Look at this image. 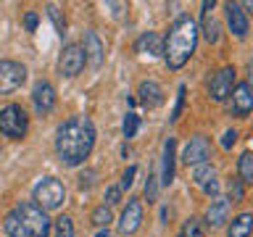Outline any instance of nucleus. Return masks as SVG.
Returning <instances> with one entry per match:
<instances>
[{
    "instance_id": "obj_18",
    "label": "nucleus",
    "mask_w": 253,
    "mask_h": 237,
    "mask_svg": "<svg viewBox=\"0 0 253 237\" xmlns=\"http://www.w3.org/2000/svg\"><path fill=\"white\" fill-rule=\"evenodd\" d=\"M227 216H229V200L221 198V195H216L211 200L209 211H206V224H209L211 229H216V227H221L227 221Z\"/></svg>"
},
{
    "instance_id": "obj_36",
    "label": "nucleus",
    "mask_w": 253,
    "mask_h": 237,
    "mask_svg": "<svg viewBox=\"0 0 253 237\" xmlns=\"http://www.w3.org/2000/svg\"><path fill=\"white\" fill-rule=\"evenodd\" d=\"M203 193H206V195H211V198H216V195H219V182H216V179H211L209 185H203Z\"/></svg>"
},
{
    "instance_id": "obj_29",
    "label": "nucleus",
    "mask_w": 253,
    "mask_h": 237,
    "mask_svg": "<svg viewBox=\"0 0 253 237\" xmlns=\"http://www.w3.org/2000/svg\"><path fill=\"white\" fill-rule=\"evenodd\" d=\"M185 92H187V87L179 84L177 87V103H174V111H171V121H177V118L182 116V108H185Z\"/></svg>"
},
{
    "instance_id": "obj_2",
    "label": "nucleus",
    "mask_w": 253,
    "mask_h": 237,
    "mask_svg": "<svg viewBox=\"0 0 253 237\" xmlns=\"http://www.w3.org/2000/svg\"><path fill=\"white\" fill-rule=\"evenodd\" d=\"M198 37H201V29H198L195 19L190 13H182L174 19V24L169 27V35L164 40V61L171 71H179L185 63L193 58L195 47H198Z\"/></svg>"
},
{
    "instance_id": "obj_33",
    "label": "nucleus",
    "mask_w": 253,
    "mask_h": 237,
    "mask_svg": "<svg viewBox=\"0 0 253 237\" xmlns=\"http://www.w3.org/2000/svg\"><path fill=\"white\" fill-rule=\"evenodd\" d=\"M37 24H40L37 11H27V13H24V29H27V32H37Z\"/></svg>"
},
{
    "instance_id": "obj_11",
    "label": "nucleus",
    "mask_w": 253,
    "mask_h": 237,
    "mask_svg": "<svg viewBox=\"0 0 253 237\" xmlns=\"http://www.w3.org/2000/svg\"><path fill=\"white\" fill-rule=\"evenodd\" d=\"M229 108H232V116H237V118H248L251 108H253L251 82H240V84H235L232 95H229Z\"/></svg>"
},
{
    "instance_id": "obj_28",
    "label": "nucleus",
    "mask_w": 253,
    "mask_h": 237,
    "mask_svg": "<svg viewBox=\"0 0 253 237\" xmlns=\"http://www.w3.org/2000/svg\"><path fill=\"white\" fill-rule=\"evenodd\" d=\"M158 177H156V171H150L148 174V182H145V200L148 203H156L158 200Z\"/></svg>"
},
{
    "instance_id": "obj_12",
    "label": "nucleus",
    "mask_w": 253,
    "mask_h": 237,
    "mask_svg": "<svg viewBox=\"0 0 253 237\" xmlns=\"http://www.w3.org/2000/svg\"><path fill=\"white\" fill-rule=\"evenodd\" d=\"M32 103H35V111L40 116L50 114L55 108V87L50 82H45V79H40V82L32 87Z\"/></svg>"
},
{
    "instance_id": "obj_21",
    "label": "nucleus",
    "mask_w": 253,
    "mask_h": 237,
    "mask_svg": "<svg viewBox=\"0 0 253 237\" xmlns=\"http://www.w3.org/2000/svg\"><path fill=\"white\" fill-rule=\"evenodd\" d=\"M193 179H195V185H209L211 179H216V169H213V163L211 161H206V163H198L193 166Z\"/></svg>"
},
{
    "instance_id": "obj_23",
    "label": "nucleus",
    "mask_w": 253,
    "mask_h": 237,
    "mask_svg": "<svg viewBox=\"0 0 253 237\" xmlns=\"http://www.w3.org/2000/svg\"><path fill=\"white\" fill-rule=\"evenodd\" d=\"M203 235H206L203 221L195 219V216H190L185 224H182V232H179V237H203Z\"/></svg>"
},
{
    "instance_id": "obj_5",
    "label": "nucleus",
    "mask_w": 253,
    "mask_h": 237,
    "mask_svg": "<svg viewBox=\"0 0 253 237\" xmlns=\"http://www.w3.org/2000/svg\"><path fill=\"white\" fill-rule=\"evenodd\" d=\"M29 132V116L19 103H8L0 108V134L8 140H24Z\"/></svg>"
},
{
    "instance_id": "obj_16",
    "label": "nucleus",
    "mask_w": 253,
    "mask_h": 237,
    "mask_svg": "<svg viewBox=\"0 0 253 237\" xmlns=\"http://www.w3.org/2000/svg\"><path fill=\"white\" fill-rule=\"evenodd\" d=\"M174 150H177V142H174V137H166L164 153H161V187H169L171 182H174V161H177Z\"/></svg>"
},
{
    "instance_id": "obj_9",
    "label": "nucleus",
    "mask_w": 253,
    "mask_h": 237,
    "mask_svg": "<svg viewBox=\"0 0 253 237\" xmlns=\"http://www.w3.org/2000/svg\"><path fill=\"white\" fill-rule=\"evenodd\" d=\"M206 161H211V140L206 134H193L190 142L185 145V150H182V163L198 166Z\"/></svg>"
},
{
    "instance_id": "obj_19",
    "label": "nucleus",
    "mask_w": 253,
    "mask_h": 237,
    "mask_svg": "<svg viewBox=\"0 0 253 237\" xmlns=\"http://www.w3.org/2000/svg\"><path fill=\"white\" fill-rule=\"evenodd\" d=\"M253 232V213H240V216L232 219V224L227 229V237H251Z\"/></svg>"
},
{
    "instance_id": "obj_1",
    "label": "nucleus",
    "mask_w": 253,
    "mask_h": 237,
    "mask_svg": "<svg viewBox=\"0 0 253 237\" xmlns=\"http://www.w3.org/2000/svg\"><path fill=\"white\" fill-rule=\"evenodd\" d=\"M95 124L90 116H69L55 129V156L63 166L77 169L90 158L95 148Z\"/></svg>"
},
{
    "instance_id": "obj_24",
    "label": "nucleus",
    "mask_w": 253,
    "mask_h": 237,
    "mask_svg": "<svg viewBox=\"0 0 253 237\" xmlns=\"http://www.w3.org/2000/svg\"><path fill=\"white\" fill-rule=\"evenodd\" d=\"M111 219H114V216H111V208H108V205H98V208L92 211V216H90V221H92L95 227H100V229H108Z\"/></svg>"
},
{
    "instance_id": "obj_22",
    "label": "nucleus",
    "mask_w": 253,
    "mask_h": 237,
    "mask_svg": "<svg viewBox=\"0 0 253 237\" xmlns=\"http://www.w3.org/2000/svg\"><path fill=\"white\" fill-rule=\"evenodd\" d=\"M53 237H74V221L69 216H58L53 221Z\"/></svg>"
},
{
    "instance_id": "obj_10",
    "label": "nucleus",
    "mask_w": 253,
    "mask_h": 237,
    "mask_svg": "<svg viewBox=\"0 0 253 237\" xmlns=\"http://www.w3.org/2000/svg\"><path fill=\"white\" fill-rule=\"evenodd\" d=\"M142 224V203L140 198H129L122 211V216H119V235H134Z\"/></svg>"
},
{
    "instance_id": "obj_20",
    "label": "nucleus",
    "mask_w": 253,
    "mask_h": 237,
    "mask_svg": "<svg viewBox=\"0 0 253 237\" xmlns=\"http://www.w3.org/2000/svg\"><path fill=\"white\" fill-rule=\"evenodd\" d=\"M237 174H240L237 179H240L243 185H251L253 182V153L251 150H245V153L237 158Z\"/></svg>"
},
{
    "instance_id": "obj_6",
    "label": "nucleus",
    "mask_w": 253,
    "mask_h": 237,
    "mask_svg": "<svg viewBox=\"0 0 253 237\" xmlns=\"http://www.w3.org/2000/svg\"><path fill=\"white\" fill-rule=\"evenodd\" d=\"M24 82H27V66L13 58H0V98L21 90Z\"/></svg>"
},
{
    "instance_id": "obj_31",
    "label": "nucleus",
    "mask_w": 253,
    "mask_h": 237,
    "mask_svg": "<svg viewBox=\"0 0 253 237\" xmlns=\"http://www.w3.org/2000/svg\"><path fill=\"white\" fill-rule=\"evenodd\" d=\"M47 16L53 19V24H55V29H58V35H66V21L61 19V11L55 5H47Z\"/></svg>"
},
{
    "instance_id": "obj_4",
    "label": "nucleus",
    "mask_w": 253,
    "mask_h": 237,
    "mask_svg": "<svg viewBox=\"0 0 253 237\" xmlns=\"http://www.w3.org/2000/svg\"><path fill=\"white\" fill-rule=\"evenodd\" d=\"M63 200H66V187H63V182L55 179V177H42L35 187H32V203H35L37 208H42L45 213L61 208Z\"/></svg>"
},
{
    "instance_id": "obj_30",
    "label": "nucleus",
    "mask_w": 253,
    "mask_h": 237,
    "mask_svg": "<svg viewBox=\"0 0 253 237\" xmlns=\"http://www.w3.org/2000/svg\"><path fill=\"white\" fill-rule=\"evenodd\" d=\"M134 177H137V166H126L122 174V182H119V190H129L134 185Z\"/></svg>"
},
{
    "instance_id": "obj_25",
    "label": "nucleus",
    "mask_w": 253,
    "mask_h": 237,
    "mask_svg": "<svg viewBox=\"0 0 253 237\" xmlns=\"http://www.w3.org/2000/svg\"><path fill=\"white\" fill-rule=\"evenodd\" d=\"M137 129H140V116L134 114V111H129V114L124 116V124H122V132H124V137L126 140H132L134 134H137Z\"/></svg>"
},
{
    "instance_id": "obj_7",
    "label": "nucleus",
    "mask_w": 253,
    "mask_h": 237,
    "mask_svg": "<svg viewBox=\"0 0 253 237\" xmlns=\"http://www.w3.org/2000/svg\"><path fill=\"white\" fill-rule=\"evenodd\" d=\"M235 79H237L235 66L219 69L216 74L209 79V98H211L213 103H224V100H229V95H232V90H235Z\"/></svg>"
},
{
    "instance_id": "obj_37",
    "label": "nucleus",
    "mask_w": 253,
    "mask_h": 237,
    "mask_svg": "<svg viewBox=\"0 0 253 237\" xmlns=\"http://www.w3.org/2000/svg\"><path fill=\"white\" fill-rule=\"evenodd\" d=\"M95 237H111V232H108V229H100V232L95 235Z\"/></svg>"
},
{
    "instance_id": "obj_27",
    "label": "nucleus",
    "mask_w": 253,
    "mask_h": 237,
    "mask_svg": "<svg viewBox=\"0 0 253 237\" xmlns=\"http://www.w3.org/2000/svg\"><path fill=\"white\" fill-rule=\"evenodd\" d=\"M203 37H206V42H219V24L213 21V19H209V16H206L203 19Z\"/></svg>"
},
{
    "instance_id": "obj_15",
    "label": "nucleus",
    "mask_w": 253,
    "mask_h": 237,
    "mask_svg": "<svg viewBox=\"0 0 253 237\" xmlns=\"http://www.w3.org/2000/svg\"><path fill=\"white\" fill-rule=\"evenodd\" d=\"M82 50H84V61L90 63L92 69H100V66H103V42H100V37L95 35L92 29L84 32Z\"/></svg>"
},
{
    "instance_id": "obj_34",
    "label": "nucleus",
    "mask_w": 253,
    "mask_h": 237,
    "mask_svg": "<svg viewBox=\"0 0 253 237\" xmlns=\"http://www.w3.org/2000/svg\"><path fill=\"white\" fill-rule=\"evenodd\" d=\"M95 177H98V174H95L92 169L82 171V177H79V190H90L95 185Z\"/></svg>"
},
{
    "instance_id": "obj_8",
    "label": "nucleus",
    "mask_w": 253,
    "mask_h": 237,
    "mask_svg": "<svg viewBox=\"0 0 253 237\" xmlns=\"http://www.w3.org/2000/svg\"><path fill=\"white\" fill-rule=\"evenodd\" d=\"M84 66H87V61H84L82 45L69 42V45L61 50V58H58V74H61V77H66V79H74L77 74H82V69H84Z\"/></svg>"
},
{
    "instance_id": "obj_17",
    "label": "nucleus",
    "mask_w": 253,
    "mask_h": 237,
    "mask_svg": "<svg viewBox=\"0 0 253 237\" xmlns=\"http://www.w3.org/2000/svg\"><path fill=\"white\" fill-rule=\"evenodd\" d=\"M137 95H140V103L145 108H158L164 103V90H161V84H158L156 79H145V82H140Z\"/></svg>"
},
{
    "instance_id": "obj_13",
    "label": "nucleus",
    "mask_w": 253,
    "mask_h": 237,
    "mask_svg": "<svg viewBox=\"0 0 253 237\" xmlns=\"http://www.w3.org/2000/svg\"><path fill=\"white\" fill-rule=\"evenodd\" d=\"M224 13H227V27H229V32H232L237 40H245V37H248L251 24H248V13L240 8V3H227V5H224Z\"/></svg>"
},
{
    "instance_id": "obj_32",
    "label": "nucleus",
    "mask_w": 253,
    "mask_h": 237,
    "mask_svg": "<svg viewBox=\"0 0 253 237\" xmlns=\"http://www.w3.org/2000/svg\"><path fill=\"white\" fill-rule=\"evenodd\" d=\"M119 200H122V190H119V185H114V187H106V203L103 205H116Z\"/></svg>"
},
{
    "instance_id": "obj_14",
    "label": "nucleus",
    "mask_w": 253,
    "mask_h": 237,
    "mask_svg": "<svg viewBox=\"0 0 253 237\" xmlns=\"http://www.w3.org/2000/svg\"><path fill=\"white\" fill-rule=\"evenodd\" d=\"M134 50L140 55L158 58V55H164V37L158 35V32H142V35L134 40Z\"/></svg>"
},
{
    "instance_id": "obj_26",
    "label": "nucleus",
    "mask_w": 253,
    "mask_h": 237,
    "mask_svg": "<svg viewBox=\"0 0 253 237\" xmlns=\"http://www.w3.org/2000/svg\"><path fill=\"white\" fill-rule=\"evenodd\" d=\"M245 198V185L240 179H229V185H227V200H232V203H240Z\"/></svg>"
},
{
    "instance_id": "obj_3",
    "label": "nucleus",
    "mask_w": 253,
    "mask_h": 237,
    "mask_svg": "<svg viewBox=\"0 0 253 237\" xmlns=\"http://www.w3.org/2000/svg\"><path fill=\"white\" fill-rule=\"evenodd\" d=\"M3 229L8 237H50L53 221L32 200H24L5 213Z\"/></svg>"
},
{
    "instance_id": "obj_35",
    "label": "nucleus",
    "mask_w": 253,
    "mask_h": 237,
    "mask_svg": "<svg viewBox=\"0 0 253 237\" xmlns=\"http://www.w3.org/2000/svg\"><path fill=\"white\" fill-rule=\"evenodd\" d=\"M235 142H237V132L235 129H227L224 134H221V148H224V150H229Z\"/></svg>"
}]
</instances>
